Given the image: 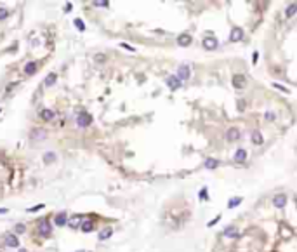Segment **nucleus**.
I'll list each match as a JSON object with an SVG mask.
<instances>
[{
	"mask_svg": "<svg viewBox=\"0 0 297 252\" xmlns=\"http://www.w3.org/2000/svg\"><path fill=\"white\" fill-rule=\"evenodd\" d=\"M80 252H82V251H80Z\"/></svg>",
	"mask_w": 297,
	"mask_h": 252,
	"instance_id": "58836bf2",
	"label": "nucleus"
},
{
	"mask_svg": "<svg viewBox=\"0 0 297 252\" xmlns=\"http://www.w3.org/2000/svg\"><path fill=\"white\" fill-rule=\"evenodd\" d=\"M40 117L43 118V120H52L56 115H54V111H52V110H42L40 111Z\"/></svg>",
	"mask_w": 297,
	"mask_h": 252,
	"instance_id": "dca6fc26",
	"label": "nucleus"
},
{
	"mask_svg": "<svg viewBox=\"0 0 297 252\" xmlns=\"http://www.w3.org/2000/svg\"><path fill=\"white\" fill-rule=\"evenodd\" d=\"M82 222H83V216L77 214V216L70 217V221H68V226H70L71 230H77V228H80V226H82Z\"/></svg>",
	"mask_w": 297,
	"mask_h": 252,
	"instance_id": "7ed1b4c3",
	"label": "nucleus"
},
{
	"mask_svg": "<svg viewBox=\"0 0 297 252\" xmlns=\"http://www.w3.org/2000/svg\"><path fill=\"white\" fill-rule=\"evenodd\" d=\"M245 158H247V151L243 150V148L236 150V153H235V160H236V162H243Z\"/></svg>",
	"mask_w": 297,
	"mask_h": 252,
	"instance_id": "2eb2a0df",
	"label": "nucleus"
},
{
	"mask_svg": "<svg viewBox=\"0 0 297 252\" xmlns=\"http://www.w3.org/2000/svg\"><path fill=\"white\" fill-rule=\"evenodd\" d=\"M91 122H92V118H91V115H89V113H78V117H77V123H78V127H87Z\"/></svg>",
	"mask_w": 297,
	"mask_h": 252,
	"instance_id": "f03ea898",
	"label": "nucleus"
},
{
	"mask_svg": "<svg viewBox=\"0 0 297 252\" xmlns=\"http://www.w3.org/2000/svg\"><path fill=\"white\" fill-rule=\"evenodd\" d=\"M96 7H108V2H94Z\"/></svg>",
	"mask_w": 297,
	"mask_h": 252,
	"instance_id": "7c9ffc66",
	"label": "nucleus"
},
{
	"mask_svg": "<svg viewBox=\"0 0 297 252\" xmlns=\"http://www.w3.org/2000/svg\"><path fill=\"white\" fill-rule=\"evenodd\" d=\"M73 23H75L77 30H80V31H83V30H85V24H83V21H82V19H75Z\"/></svg>",
	"mask_w": 297,
	"mask_h": 252,
	"instance_id": "b1692460",
	"label": "nucleus"
},
{
	"mask_svg": "<svg viewBox=\"0 0 297 252\" xmlns=\"http://www.w3.org/2000/svg\"><path fill=\"white\" fill-rule=\"evenodd\" d=\"M68 222V217L64 216V214H59L57 217H56V226H63V224H66Z\"/></svg>",
	"mask_w": 297,
	"mask_h": 252,
	"instance_id": "412c9836",
	"label": "nucleus"
},
{
	"mask_svg": "<svg viewBox=\"0 0 297 252\" xmlns=\"http://www.w3.org/2000/svg\"><path fill=\"white\" fill-rule=\"evenodd\" d=\"M203 47L209 50H212L217 47V40H215V37H205L203 38Z\"/></svg>",
	"mask_w": 297,
	"mask_h": 252,
	"instance_id": "0eeeda50",
	"label": "nucleus"
},
{
	"mask_svg": "<svg viewBox=\"0 0 297 252\" xmlns=\"http://www.w3.org/2000/svg\"><path fill=\"white\" fill-rule=\"evenodd\" d=\"M189 75H191L189 66H188V64H181V66H179V70H177V75H175V77L183 82V80H188V78H189Z\"/></svg>",
	"mask_w": 297,
	"mask_h": 252,
	"instance_id": "f257e3e1",
	"label": "nucleus"
},
{
	"mask_svg": "<svg viewBox=\"0 0 297 252\" xmlns=\"http://www.w3.org/2000/svg\"><path fill=\"white\" fill-rule=\"evenodd\" d=\"M111 233H113L111 228H104V230H101V231H99V240H106V238H110V236H111Z\"/></svg>",
	"mask_w": 297,
	"mask_h": 252,
	"instance_id": "f3484780",
	"label": "nucleus"
},
{
	"mask_svg": "<svg viewBox=\"0 0 297 252\" xmlns=\"http://www.w3.org/2000/svg\"><path fill=\"white\" fill-rule=\"evenodd\" d=\"M56 80H57V75H56V73H49V75L45 77V82H43V84H45L47 87H51V85L56 84Z\"/></svg>",
	"mask_w": 297,
	"mask_h": 252,
	"instance_id": "4468645a",
	"label": "nucleus"
},
{
	"mask_svg": "<svg viewBox=\"0 0 297 252\" xmlns=\"http://www.w3.org/2000/svg\"><path fill=\"white\" fill-rule=\"evenodd\" d=\"M24 71H26V75H33V73L37 71V63H28L26 68H24Z\"/></svg>",
	"mask_w": 297,
	"mask_h": 252,
	"instance_id": "6ab92c4d",
	"label": "nucleus"
},
{
	"mask_svg": "<svg viewBox=\"0 0 297 252\" xmlns=\"http://www.w3.org/2000/svg\"><path fill=\"white\" fill-rule=\"evenodd\" d=\"M240 202H242V198L235 197V198H231V200L228 202V207H229V209H233V207H236V205H240Z\"/></svg>",
	"mask_w": 297,
	"mask_h": 252,
	"instance_id": "5701e85b",
	"label": "nucleus"
},
{
	"mask_svg": "<svg viewBox=\"0 0 297 252\" xmlns=\"http://www.w3.org/2000/svg\"><path fill=\"white\" fill-rule=\"evenodd\" d=\"M71 7H73L71 4H66V7H64V10H66V12H68V10H71Z\"/></svg>",
	"mask_w": 297,
	"mask_h": 252,
	"instance_id": "c9c22d12",
	"label": "nucleus"
},
{
	"mask_svg": "<svg viewBox=\"0 0 297 252\" xmlns=\"http://www.w3.org/2000/svg\"><path fill=\"white\" fill-rule=\"evenodd\" d=\"M167 85H169L172 91H177V89L181 87V80H179L175 75H170V77H167Z\"/></svg>",
	"mask_w": 297,
	"mask_h": 252,
	"instance_id": "39448f33",
	"label": "nucleus"
},
{
	"mask_svg": "<svg viewBox=\"0 0 297 252\" xmlns=\"http://www.w3.org/2000/svg\"><path fill=\"white\" fill-rule=\"evenodd\" d=\"M40 233L43 235V236H47V235L51 233V224H49L47 219H43V221L40 222Z\"/></svg>",
	"mask_w": 297,
	"mask_h": 252,
	"instance_id": "9b49d317",
	"label": "nucleus"
},
{
	"mask_svg": "<svg viewBox=\"0 0 297 252\" xmlns=\"http://www.w3.org/2000/svg\"><path fill=\"white\" fill-rule=\"evenodd\" d=\"M82 231H85V233H89V231H92L94 230V222L91 221V219H83V222H82Z\"/></svg>",
	"mask_w": 297,
	"mask_h": 252,
	"instance_id": "ddd939ff",
	"label": "nucleus"
},
{
	"mask_svg": "<svg viewBox=\"0 0 297 252\" xmlns=\"http://www.w3.org/2000/svg\"><path fill=\"white\" fill-rule=\"evenodd\" d=\"M5 245H7V247H18V245H19L18 236H16L14 233H9V235L5 236Z\"/></svg>",
	"mask_w": 297,
	"mask_h": 252,
	"instance_id": "6e6552de",
	"label": "nucleus"
},
{
	"mask_svg": "<svg viewBox=\"0 0 297 252\" xmlns=\"http://www.w3.org/2000/svg\"><path fill=\"white\" fill-rule=\"evenodd\" d=\"M226 139H228V141H236V139H240V131L235 129V127H231L229 131L226 132Z\"/></svg>",
	"mask_w": 297,
	"mask_h": 252,
	"instance_id": "1a4fd4ad",
	"label": "nucleus"
},
{
	"mask_svg": "<svg viewBox=\"0 0 297 252\" xmlns=\"http://www.w3.org/2000/svg\"><path fill=\"white\" fill-rule=\"evenodd\" d=\"M233 85H235L236 89H242V87L245 85V78H243L242 75H235V77H233Z\"/></svg>",
	"mask_w": 297,
	"mask_h": 252,
	"instance_id": "f8f14e48",
	"label": "nucleus"
},
{
	"mask_svg": "<svg viewBox=\"0 0 297 252\" xmlns=\"http://www.w3.org/2000/svg\"><path fill=\"white\" fill-rule=\"evenodd\" d=\"M243 38V30L242 28H233L231 33H229V40L231 42H238Z\"/></svg>",
	"mask_w": 297,
	"mask_h": 252,
	"instance_id": "423d86ee",
	"label": "nucleus"
},
{
	"mask_svg": "<svg viewBox=\"0 0 297 252\" xmlns=\"http://www.w3.org/2000/svg\"><path fill=\"white\" fill-rule=\"evenodd\" d=\"M0 214H7V209H0Z\"/></svg>",
	"mask_w": 297,
	"mask_h": 252,
	"instance_id": "e433bc0d",
	"label": "nucleus"
},
{
	"mask_svg": "<svg viewBox=\"0 0 297 252\" xmlns=\"http://www.w3.org/2000/svg\"><path fill=\"white\" fill-rule=\"evenodd\" d=\"M43 158H45V162H47V163H51V162L54 160V158H56V153H47V155H45Z\"/></svg>",
	"mask_w": 297,
	"mask_h": 252,
	"instance_id": "c85d7f7f",
	"label": "nucleus"
},
{
	"mask_svg": "<svg viewBox=\"0 0 297 252\" xmlns=\"http://www.w3.org/2000/svg\"><path fill=\"white\" fill-rule=\"evenodd\" d=\"M43 139L45 137V131H35V134H33V139Z\"/></svg>",
	"mask_w": 297,
	"mask_h": 252,
	"instance_id": "393cba45",
	"label": "nucleus"
},
{
	"mask_svg": "<svg viewBox=\"0 0 297 252\" xmlns=\"http://www.w3.org/2000/svg\"><path fill=\"white\" fill-rule=\"evenodd\" d=\"M7 16H9L7 9H5V7H0V21H2V19H5Z\"/></svg>",
	"mask_w": 297,
	"mask_h": 252,
	"instance_id": "bb28decb",
	"label": "nucleus"
},
{
	"mask_svg": "<svg viewBox=\"0 0 297 252\" xmlns=\"http://www.w3.org/2000/svg\"><path fill=\"white\" fill-rule=\"evenodd\" d=\"M177 44H179V45H183V47H186V45H189V44H191V37H189V35H186V33H183V35H179V37H177Z\"/></svg>",
	"mask_w": 297,
	"mask_h": 252,
	"instance_id": "9d476101",
	"label": "nucleus"
},
{
	"mask_svg": "<svg viewBox=\"0 0 297 252\" xmlns=\"http://www.w3.org/2000/svg\"><path fill=\"white\" fill-rule=\"evenodd\" d=\"M224 235H226V236H236V235H238V233L235 231V228H226Z\"/></svg>",
	"mask_w": 297,
	"mask_h": 252,
	"instance_id": "a878e982",
	"label": "nucleus"
},
{
	"mask_svg": "<svg viewBox=\"0 0 297 252\" xmlns=\"http://www.w3.org/2000/svg\"><path fill=\"white\" fill-rule=\"evenodd\" d=\"M120 47H122V49H125V50H130V52H134V50H136L132 45H129V44H125V42H122V44H120Z\"/></svg>",
	"mask_w": 297,
	"mask_h": 252,
	"instance_id": "c756f323",
	"label": "nucleus"
},
{
	"mask_svg": "<svg viewBox=\"0 0 297 252\" xmlns=\"http://www.w3.org/2000/svg\"><path fill=\"white\" fill-rule=\"evenodd\" d=\"M266 120H275V113L273 111H268L266 113Z\"/></svg>",
	"mask_w": 297,
	"mask_h": 252,
	"instance_id": "2f4dec72",
	"label": "nucleus"
},
{
	"mask_svg": "<svg viewBox=\"0 0 297 252\" xmlns=\"http://www.w3.org/2000/svg\"><path fill=\"white\" fill-rule=\"evenodd\" d=\"M217 165H219V162L214 160V158H207V160H205V167H207V169H215Z\"/></svg>",
	"mask_w": 297,
	"mask_h": 252,
	"instance_id": "aec40b11",
	"label": "nucleus"
},
{
	"mask_svg": "<svg viewBox=\"0 0 297 252\" xmlns=\"http://www.w3.org/2000/svg\"><path fill=\"white\" fill-rule=\"evenodd\" d=\"M219 219H221V217H219V216H217V217H215V219H212V221L209 222V226H214V224H215V222H217V221H219Z\"/></svg>",
	"mask_w": 297,
	"mask_h": 252,
	"instance_id": "72a5a7b5",
	"label": "nucleus"
},
{
	"mask_svg": "<svg viewBox=\"0 0 297 252\" xmlns=\"http://www.w3.org/2000/svg\"><path fill=\"white\" fill-rule=\"evenodd\" d=\"M14 230H16V233H18V235H21V233H24V230H26V228H24V224H21V222H19V224H16V228H14Z\"/></svg>",
	"mask_w": 297,
	"mask_h": 252,
	"instance_id": "cd10ccee",
	"label": "nucleus"
},
{
	"mask_svg": "<svg viewBox=\"0 0 297 252\" xmlns=\"http://www.w3.org/2000/svg\"><path fill=\"white\" fill-rule=\"evenodd\" d=\"M285 203H287V197H285L283 193L275 195V198H273V205H275L276 209H283V207H285Z\"/></svg>",
	"mask_w": 297,
	"mask_h": 252,
	"instance_id": "20e7f679",
	"label": "nucleus"
},
{
	"mask_svg": "<svg viewBox=\"0 0 297 252\" xmlns=\"http://www.w3.org/2000/svg\"><path fill=\"white\" fill-rule=\"evenodd\" d=\"M257 59H259V54H257V52H254V54H252V61H254V63H257Z\"/></svg>",
	"mask_w": 297,
	"mask_h": 252,
	"instance_id": "f704fd0d",
	"label": "nucleus"
},
{
	"mask_svg": "<svg viewBox=\"0 0 297 252\" xmlns=\"http://www.w3.org/2000/svg\"><path fill=\"white\" fill-rule=\"evenodd\" d=\"M19 252H28V251H26V249H19Z\"/></svg>",
	"mask_w": 297,
	"mask_h": 252,
	"instance_id": "4c0bfd02",
	"label": "nucleus"
},
{
	"mask_svg": "<svg viewBox=\"0 0 297 252\" xmlns=\"http://www.w3.org/2000/svg\"><path fill=\"white\" fill-rule=\"evenodd\" d=\"M252 141L256 143V144H262V136H261V132H252Z\"/></svg>",
	"mask_w": 297,
	"mask_h": 252,
	"instance_id": "4be33fe9",
	"label": "nucleus"
},
{
	"mask_svg": "<svg viewBox=\"0 0 297 252\" xmlns=\"http://www.w3.org/2000/svg\"><path fill=\"white\" fill-rule=\"evenodd\" d=\"M275 87H278L280 91H283V92H288V89H287V87H283V85H280V84H275Z\"/></svg>",
	"mask_w": 297,
	"mask_h": 252,
	"instance_id": "473e14b6",
	"label": "nucleus"
},
{
	"mask_svg": "<svg viewBox=\"0 0 297 252\" xmlns=\"http://www.w3.org/2000/svg\"><path fill=\"white\" fill-rule=\"evenodd\" d=\"M296 12H297V4H290L287 7V10H285V16H287V18H292Z\"/></svg>",
	"mask_w": 297,
	"mask_h": 252,
	"instance_id": "a211bd4d",
	"label": "nucleus"
}]
</instances>
